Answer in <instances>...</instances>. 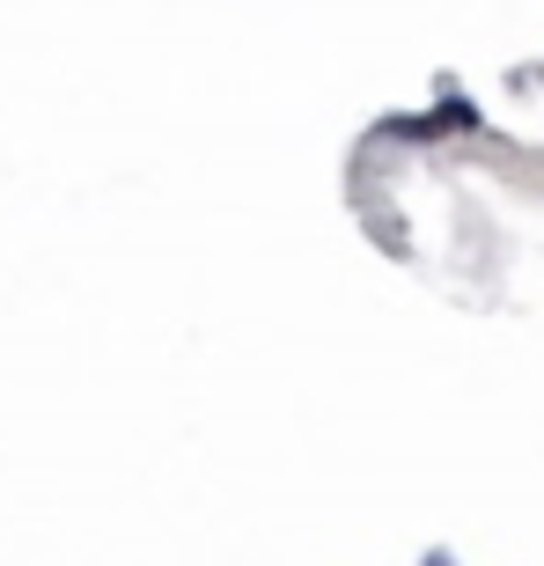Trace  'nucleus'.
<instances>
[{"mask_svg": "<svg viewBox=\"0 0 544 566\" xmlns=\"http://www.w3.org/2000/svg\"><path fill=\"white\" fill-rule=\"evenodd\" d=\"M419 566H457V559H449V552H427V559H419Z\"/></svg>", "mask_w": 544, "mask_h": 566, "instance_id": "obj_1", "label": "nucleus"}]
</instances>
